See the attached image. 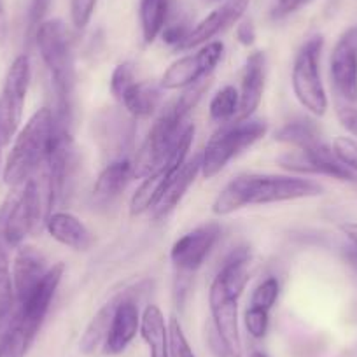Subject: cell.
Here are the masks:
<instances>
[{
    "label": "cell",
    "instance_id": "obj_1",
    "mask_svg": "<svg viewBox=\"0 0 357 357\" xmlns=\"http://www.w3.org/2000/svg\"><path fill=\"white\" fill-rule=\"evenodd\" d=\"M324 188L312 178L272 174H243L229 181L215 197L212 212L229 215L249 205H270L319 197Z\"/></svg>",
    "mask_w": 357,
    "mask_h": 357
},
{
    "label": "cell",
    "instance_id": "obj_2",
    "mask_svg": "<svg viewBox=\"0 0 357 357\" xmlns=\"http://www.w3.org/2000/svg\"><path fill=\"white\" fill-rule=\"evenodd\" d=\"M207 88L208 77L183 89V95L163 109V112L158 116L154 125L151 126L149 133L144 139L140 149L137 151L135 158L132 160L133 178L147 177L161 163V160L167 156L172 146L177 142L181 133L190 125L188 114L198 104Z\"/></svg>",
    "mask_w": 357,
    "mask_h": 357
},
{
    "label": "cell",
    "instance_id": "obj_3",
    "mask_svg": "<svg viewBox=\"0 0 357 357\" xmlns=\"http://www.w3.org/2000/svg\"><path fill=\"white\" fill-rule=\"evenodd\" d=\"M36 43L40 58L50 72L56 95L58 109L53 111L58 121H70L72 93L75 86L74 53L67 25L61 20H46L36 32Z\"/></svg>",
    "mask_w": 357,
    "mask_h": 357
},
{
    "label": "cell",
    "instance_id": "obj_4",
    "mask_svg": "<svg viewBox=\"0 0 357 357\" xmlns=\"http://www.w3.org/2000/svg\"><path fill=\"white\" fill-rule=\"evenodd\" d=\"M54 133V114L43 107L26 121L16 137L4 167V183L20 188L43 167Z\"/></svg>",
    "mask_w": 357,
    "mask_h": 357
},
{
    "label": "cell",
    "instance_id": "obj_5",
    "mask_svg": "<svg viewBox=\"0 0 357 357\" xmlns=\"http://www.w3.org/2000/svg\"><path fill=\"white\" fill-rule=\"evenodd\" d=\"M266 123L254 116L247 119H233L221 125V128L211 137L205 149L202 151L200 175H204L205 178H214L225 170V167L233 158L263 139L266 135Z\"/></svg>",
    "mask_w": 357,
    "mask_h": 357
},
{
    "label": "cell",
    "instance_id": "obj_6",
    "mask_svg": "<svg viewBox=\"0 0 357 357\" xmlns=\"http://www.w3.org/2000/svg\"><path fill=\"white\" fill-rule=\"evenodd\" d=\"M324 37L312 36L296 53L291 74V84L296 100L314 116H324L328 111V93L321 77V54Z\"/></svg>",
    "mask_w": 357,
    "mask_h": 357
},
{
    "label": "cell",
    "instance_id": "obj_7",
    "mask_svg": "<svg viewBox=\"0 0 357 357\" xmlns=\"http://www.w3.org/2000/svg\"><path fill=\"white\" fill-rule=\"evenodd\" d=\"M193 139L195 126L188 125L186 130L177 139V142L168 151L167 156L161 160V163L147 177H144L142 184L137 188L135 195H133L132 202H130V214L133 218L142 215L144 212L153 211V207L158 204L161 195L165 193V190H167L172 178H174V175L186 163Z\"/></svg>",
    "mask_w": 357,
    "mask_h": 357
},
{
    "label": "cell",
    "instance_id": "obj_8",
    "mask_svg": "<svg viewBox=\"0 0 357 357\" xmlns=\"http://www.w3.org/2000/svg\"><path fill=\"white\" fill-rule=\"evenodd\" d=\"M111 91L116 100L135 118L151 116L161 104L163 88L153 79H139L132 61H123L111 75Z\"/></svg>",
    "mask_w": 357,
    "mask_h": 357
},
{
    "label": "cell",
    "instance_id": "obj_9",
    "mask_svg": "<svg viewBox=\"0 0 357 357\" xmlns=\"http://www.w3.org/2000/svg\"><path fill=\"white\" fill-rule=\"evenodd\" d=\"M30 77H32L30 60L29 56L22 54L9 67L2 95H0V140L4 146L11 142L20 128Z\"/></svg>",
    "mask_w": 357,
    "mask_h": 357
},
{
    "label": "cell",
    "instance_id": "obj_10",
    "mask_svg": "<svg viewBox=\"0 0 357 357\" xmlns=\"http://www.w3.org/2000/svg\"><path fill=\"white\" fill-rule=\"evenodd\" d=\"M225 54V44L214 43L204 44L197 53L175 60L161 75V88L163 89H186L197 82L204 81L212 74Z\"/></svg>",
    "mask_w": 357,
    "mask_h": 357
},
{
    "label": "cell",
    "instance_id": "obj_11",
    "mask_svg": "<svg viewBox=\"0 0 357 357\" xmlns=\"http://www.w3.org/2000/svg\"><path fill=\"white\" fill-rule=\"evenodd\" d=\"M208 307L215 333L228 357H243V343L238 326V298L229 294L219 280H212L208 289Z\"/></svg>",
    "mask_w": 357,
    "mask_h": 357
},
{
    "label": "cell",
    "instance_id": "obj_12",
    "mask_svg": "<svg viewBox=\"0 0 357 357\" xmlns=\"http://www.w3.org/2000/svg\"><path fill=\"white\" fill-rule=\"evenodd\" d=\"M280 167L287 170L300 172V174H315L328 175V177L340 178V181H354V172L336 156L333 147L324 144L322 140L305 147V149H294L279 158Z\"/></svg>",
    "mask_w": 357,
    "mask_h": 357
},
{
    "label": "cell",
    "instance_id": "obj_13",
    "mask_svg": "<svg viewBox=\"0 0 357 357\" xmlns=\"http://www.w3.org/2000/svg\"><path fill=\"white\" fill-rule=\"evenodd\" d=\"M221 225L219 222H204L195 229L188 231L181 238L175 240L170 250V259L175 270L181 273H195L205 259L208 257L211 250L218 243L221 236Z\"/></svg>",
    "mask_w": 357,
    "mask_h": 357
},
{
    "label": "cell",
    "instance_id": "obj_14",
    "mask_svg": "<svg viewBox=\"0 0 357 357\" xmlns=\"http://www.w3.org/2000/svg\"><path fill=\"white\" fill-rule=\"evenodd\" d=\"M331 81L340 97L349 102L357 100V25L340 36L329 60Z\"/></svg>",
    "mask_w": 357,
    "mask_h": 357
},
{
    "label": "cell",
    "instance_id": "obj_15",
    "mask_svg": "<svg viewBox=\"0 0 357 357\" xmlns=\"http://www.w3.org/2000/svg\"><path fill=\"white\" fill-rule=\"evenodd\" d=\"M247 8H249V0H225V4L215 8L211 15L191 26L183 43L177 46V51L195 50V47H202L204 44L212 43L215 36L235 25L245 15Z\"/></svg>",
    "mask_w": 357,
    "mask_h": 357
},
{
    "label": "cell",
    "instance_id": "obj_16",
    "mask_svg": "<svg viewBox=\"0 0 357 357\" xmlns=\"http://www.w3.org/2000/svg\"><path fill=\"white\" fill-rule=\"evenodd\" d=\"M140 321H142V315H140L135 301L130 296L121 294L114 317H112L111 329H109V335L105 338L104 347H102L105 356H119V354L125 352L137 336V333L140 331Z\"/></svg>",
    "mask_w": 357,
    "mask_h": 357
},
{
    "label": "cell",
    "instance_id": "obj_17",
    "mask_svg": "<svg viewBox=\"0 0 357 357\" xmlns=\"http://www.w3.org/2000/svg\"><path fill=\"white\" fill-rule=\"evenodd\" d=\"M46 256L33 245H20L13 264V286L16 301H23L50 270Z\"/></svg>",
    "mask_w": 357,
    "mask_h": 357
},
{
    "label": "cell",
    "instance_id": "obj_18",
    "mask_svg": "<svg viewBox=\"0 0 357 357\" xmlns=\"http://www.w3.org/2000/svg\"><path fill=\"white\" fill-rule=\"evenodd\" d=\"M264 77H266V56L261 51H254L247 58L242 72V86L238 91V114L235 119L252 118L263 100Z\"/></svg>",
    "mask_w": 357,
    "mask_h": 357
},
{
    "label": "cell",
    "instance_id": "obj_19",
    "mask_svg": "<svg viewBox=\"0 0 357 357\" xmlns=\"http://www.w3.org/2000/svg\"><path fill=\"white\" fill-rule=\"evenodd\" d=\"M44 228L47 229L51 238H54L58 243L68 247V249L77 250V252L89 250L93 245V235L88 229V226L70 212H53L47 218Z\"/></svg>",
    "mask_w": 357,
    "mask_h": 357
},
{
    "label": "cell",
    "instance_id": "obj_20",
    "mask_svg": "<svg viewBox=\"0 0 357 357\" xmlns=\"http://www.w3.org/2000/svg\"><path fill=\"white\" fill-rule=\"evenodd\" d=\"M202 174V153L195 154L193 158L186 160V163L181 167V170L174 175L170 184L167 186L165 193L158 200V204L153 207V218L156 221L165 219L178 204L186 197L188 190L193 186L198 175Z\"/></svg>",
    "mask_w": 357,
    "mask_h": 357
},
{
    "label": "cell",
    "instance_id": "obj_21",
    "mask_svg": "<svg viewBox=\"0 0 357 357\" xmlns=\"http://www.w3.org/2000/svg\"><path fill=\"white\" fill-rule=\"evenodd\" d=\"M65 272V264L56 263L47 270L46 275L43 277L39 284L32 289V293L18 303V312H22L26 317L44 324L47 312H50L51 303H53L54 293L61 282V277Z\"/></svg>",
    "mask_w": 357,
    "mask_h": 357
},
{
    "label": "cell",
    "instance_id": "obj_22",
    "mask_svg": "<svg viewBox=\"0 0 357 357\" xmlns=\"http://www.w3.org/2000/svg\"><path fill=\"white\" fill-rule=\"evenodd\" d=\"M43 324L16 312L4 335L0 336V357H25Z\"/></svg>",
    "mask_w": 357,
    "mask_h": 357
},
{
    "label": "cell",
    "instance_id": "obj_23",
    "mask_svg": "<svg viewBox=\"0 0 357 357\" xmlns=\"http://www.w3.org/2000/svg\"><path fill=\"white\" fill-rule=\"evenodd\" d=\"M133 178L132 160L109 161L95 181L93 200L98 205H107L114 202L125 191L126 184Z\"/></svg>",
    "mask_w": 357,
    "mask_h": 357
},
{
    "label": "cell",
    "instance_id": "obj_24",
    "mask_svg": "<svg viewBox=\"0 0 357 357\" xmlns=\"http://www.w3.org/2000/svg\"><path fill=\"white\" fill-rule=\"evenodd\" d=\"M140 335L149 349V357H170V342H168V322L156 305H147L142 312Z\"/></svg>",
    "mask_w": 357,
    "mask_h": 357
},
{
    "label": "cell",
    "instance_id": "obj_25",
    "mask_svg": "<svg viewBox=\"0 0 357 357\" xmlns=\"http://www.w3.org/2000/svg\"><path fill=\"white\" fill-rule=\"evenodd\" d=\"M249 264L250 250L247 247H236L226 257L221 270H219V273L214 279L219 280L229 294L240 298L243 291H245L247 282H249Z\"/></svg>",
    "mask_w": 357,
    "mask_h": 357
},
{
    "label": "cell",
    "instance_id": "obj_26",
    "mask_svg": "<svg viewBox=\"0 0 357 357\" xmlns=\"http://www.w3.org/2000/svg\"><path fill=\"white\" fill-rule=\"evenodd\" d=\"M121 296V294H119ZM119 296L112 298L111 301H107L105 305H102L100 310L93 315V319L88 322L84 333H82L81 340H79V350H81L84 356L93 354L98 347H104L105 338L109 335V329H111L112 317H114L116 307H118Z\"/></svg>",
    "mask_w": 357,
    "mask_h": 357
},
{
    "label": "cell",
    "instance_id": "obj_27",
    "mask_svg": "<svg viewBox=\"0 0 357 357\" xmlns=\"http://www.w3.org/2000/svg\"><path fill=\"white\" fill-rule=\"evenodd\" d=\"M170 0H140V26L146 44H153L161 36L168 16Z\"/></svg>",
    "mask_w": 357,
    "mask_h": 357
},
{
    "label": "cell",
    "instance_id": "obj_28",
    "mask_svg": "<svg viewBox=\"0 0 357 357\" xmlns=\"http://www.w3.org/2000/svg\"><path fill=\"white\" fill-rule=\"evenodd\" d=\"M275 140L284 144H289L294 149H305L312 144L319 142L321 133L319 128L308 119H300V121H291L284 125L279 132L275 133Z\"/></svg>",
    "mask_w": 357,
    "mask_h": 357
},
{
    "label": "cell",
    "instance_id": "obj_29",
    "mask_svg": "<svg viewBox=\"0 0 357 357\" xmlns=\"http://www.w3.org/2000/svg\"><path fill=\"white\" fill-rule=\"evenodd\" d=\"M240 95L235 86H225L214 95L208 105V114L212 121L225 125V123L233 121L238 114Z\"/></svg>",
    "mask_w": 357,
    "mask_h": 357
},
{
    "label": "cell",
    "instance_id": "obj_30",
    "mask_svg": "<svg viewBox=\"0 0 357 357\" xmlns=\"http://www.w3.org/2000/svg\"><path fill=\"white\" fill-rule=\"evenodd\" d=\"M6 240L2 233V212H0V321L11 312L15 303V286H13V272L6 252Z\"/></svg>",
    "mask_w": 357,
    "mask_h": 357
},
{
    "label": "cell",
    "instance_id": "obj_31",
    "mask_svg": "<svg viewBox=\"0 0 357 357\" xmlns=\"http://www.w3.org/2000/svg\"><path fill=\"white\" fill-rule=\"evenodd\" d=\"M168 342H170V357H197L177 317H170L168 321Z\"/></svg>",
    "mask_w": 357,
    "mask_h": 357
},
{
    "label": "cell",
    "instance_id": "obj_32",
    "mask_svg": "<svg viewBox=\"0 0 357 357\" xmlns=\"http://www.w3.org/2000/svg\"><path fill=\"white\" fill-rule=\"evenodd\" d=\"M279 280L273 279V277H268V279H264L254 289L252 298H250V305L252 307L264 308V310H272L273 305L277 303V298H279Z\"/></svg>",
    "mask_w": 357,
    "mask_h": 357
},
{
    "label": "cell",
    "instance_id": "obj_33",
    "mask_svg": "<svg viewBox=\"0 0 357 357\" xmlns=\"http://www.w3.org/2000/svg\"><path fill=\"white\" fill-rule=\"evenodd\" d=\"M243 324H245L247 333H249L252 338H264L268 331V324H270V310H264V308L252 307V305H250V307L247 308L245 315H243Z\"/></svg>",
    "mask_w": 357,
    "mask_h": 357
},
{
    "label": "cell",
    "instance_id": "obj_34",
    "mask_svg": "<svg viewBox=\"0 0 357 357\" xmlns=\"http://www.w3.org/2000/svg\"><path fill=\"white\" fill-rule=\"evenodd\" d=\"M97 4L98 0H70V18L75 29L82 30L88 26L93 18Z\"/></svg>",
    "mask_w": 357,
    "mask_h": 357
},
{
    "label": "cell",
    "instance_id": "obj_35",
    "mask_svg": "<svg viewBox=\"0 0 357 357\" xmlns=\"http://www.w3.org/2000/svg\"><path fill=\"white\" fill-rule=\"evenodd\" d=\"M333 151L336 156L347 165L352 172H357V140L349 137H338L333 142Z\"/></svg>",
    "mask_w": 357,
    "mask_h": 357
},
{
    "label": "cell",
    "instance_id": "obj_36",
    "mask_svg": "<svg viewBox=\"0 0 357 357\" xmlns=\"http://www.w3.org/2000/svg\"><path fill=\"white\" fill-rule=\"evenodd\" d=\"M51 6V0H32L30 2V9H29V32L36 36L37 29L43 25L46 20L44 16L47 15Z\"/></svg>",
    "mask_w": 357,
    "mask_h": 357
},
{
    "label": "cell",
    "instance_id": "obj_37",
    "mask_svg": "<svg viewBox=\"0 0 357 357\" xmlns=\"http://www.w3.org/2000/svg\"><path fill=\"white\" fill-rule=\"evenodd\" d=\"M312 0H277L272 9V16L275 20H282L293 13L300 11L301 8L310 4Z\"/></svg>",
    "mask_w": 357,
    "mask_h": 357
},
{
    "label": "cell",
    "instance_id": "obj_38",
    "mask_svg": "<svg viewBox=\"0 0 357 357\" xmlns=\"http://www.w3.org/2000/svg\"><path fill=\"white\" fill-rule=\"evenodd\" d=\"M191 26H186V23H174V25L165 26L163 32H161V37H163L165 43L168 46H174L177 50V46L184 40V37L188 36Z\"/></svg>",
    "mask_w": 357,
    "mask_h": 357
},
{
    "label": "cell",
    "instance_id": "obj_39",
    "mask_svg": "<svg viewBox=\"0 0 357 357\" xmlns=\"http://www.w3.org/2000/svg\"><path fill=\"white\" fill-rule=\"evenodd\" d=\"M338 119L342 123L343 128L357 139V109L354 107H340L338 109Z\"/></svg>",
    "mask_w": 357,
    "mask_h": 357
},
{
    "label": "cell",
    "instance_id": "obj_40",
    "mask_svg": "<svg viewBox=\"0 0 357 357\" xmlns=\"http://www.w3.org/2000/svg\"><path fill=\"white\" fill-rule=\"evenodd\" d=\"M236 37H238L240 43L243 46H250L256 39V30H254V25L250 22H243L238 25V30H236Z\"/></svg>",
    "mask_w": 357,
    "mask_h": 357
},
{
    "label": "cell",
    "instance_id": "obj_41",
    "mask_svg": "<svg viewBox=\"0 0 357 357\" xmlns=\"http://www.w3.org/2000/svg\"><path fill=\"white\" fill-rule=\"evenodd\" d=\"M342 231L357 247V222H345L342 225Z\"/></svg>",
    "mask_w": 357,
    "mask_h": 357
},
{
    "label": "cell",
    "instance_id": "obj_42",
    "mask_svg": "<svg viewBox=\"0 0 357 357\" xmlns=\"http://www.w3.org/2000/svg\"><path fill=\"white\" fill-rule=\"evenodd\" d=\"M6 33H8V22H6V13L0 2V40L6 39Z\"/></svg>",
    "mask_w": 357,
    "mask_h": 357
},
{
    "label": "cell",
    "instance_id": "obj_43",
    "mask_svg": "<svg viewBox=\"0 0 357 357\" xmlns=\"http://www.w3.org/2000/svg\"><path fill=\"white\" fill-rule=\"evenodd\" d=\"M249 357H270V356H268V354H264V352H261V350H254V352L250 354Z\"/></svg>",
    "mask_w": 357,
    "mask_h": 357
},
{
    "label": "cell",
    "instance_id": "obj_44",
    "mask_svg": "<svg viewBox=\"0 0 357 357\" xmlns=\"http://www.w3.org/2000/svg\"><path fill=\"white\" fill-rule=\"evenodd\" d=\"M2 146H4V144H2V140H0V149H2Z\"/></svg>",
    "mask_w": 357,
    "mask_h": 357
}]
</instances>
